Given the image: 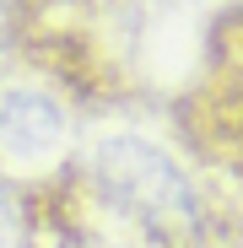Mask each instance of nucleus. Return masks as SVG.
<instances>
[{
	"label": "nucleus",
	"instance_id": "nucleus-1",
	"mask_svg": "<svg viewBox=\"0 0 243 248\" xmlns=\"http://www.w3.org/2000/svg\"><path fill=\"white\" fill-rule=\"evenodd\" d=\"M87 189L119 221L141 227L146 237H184L200 221L194 189L178 173V162H168L157 146H146L135 135H113L97 146L92 168H87Z\"/></svg>",
	"mask_w": 243,
	"mask_h": 248
},
{
	"label": "nucleus",
	"instance_id": "nucleus-2",
	"mask_svg": "<svg viewBox=\"0 0 243 248\" xmlns=\"http://www.w3.org/2000/svg\"><path fill=\"white\" fill-rule=\"evenodd\" d=\"M65 140V119L44 92H11L0 97V151L16 162L54 156Z\"/></svg>",
	"mask_w": 243,
	"mask_h": 248
},
{
	"label": "nucleus",
	"instance_id": "nucleus-3",
	"mask_svg": "<svg viewBox=\"0 0 243 248\" xmlns=\"http://www.w3.org/2000/svg\"><path fill=\"white\" fill-rule=\"evenodd\" d=\"M22 205H16V194L0 184V248H22Z\"/></svg>",
	"mask_w": 243,
	"mask_h": 248
}]
</instances>
